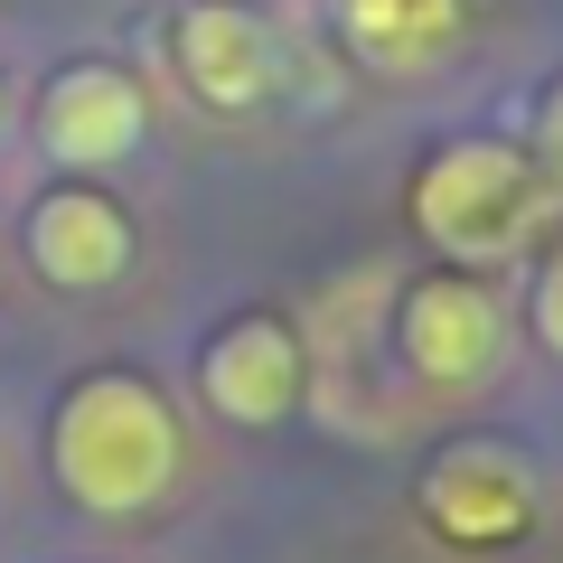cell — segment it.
<instances>
[{"instance_id": "cell-1", "label": "cell", "mask_w": 563, "mask_h": 563, "mask_svg": "<svg viewBox=\"0 0 563 563\" xmlns=\"http://www.w3.org/2000/svg\"><path fill=\"white\" fill-rule=\"evenodd\" d=\"M47 461H57V488L85 517H141L179 479V413L151 376L103 366V376L66 385L57 422H47Z\"/></svg>"}, {"instance_id": "cell-2", "label": "cell", "mask_w": 563, "mask_h": 563, "mask_svg": "<svg viewBox=\"0 0 563 563\" xmlns=\"http://www.w3.org/2000/svg\"><path fill=\"white\" fill-rule=\"evenodd\" d=\"M413 217L461 273H479V263H517L536 244V225L554 217V188H544L536 151H517V141H451L422 161Z\"/></svg>"}, {"instance_id": "cell-3", "label": "cell", "mask_w": 563, "mask_h": 563, "mask_svg": "<svg viewBox=\"0 0 563 563\" xmlns=\"http://www.w3.org/2000/svg\"><path fill=\"white\" fill-rule=\"evenodd\" d=\"M395 339H404V366H413L422 385H479V376H498V357H507V310H498V291H488L479 273L451 263V273H432V282L404 291Z\"/></svg>"}, {"instance_id": "cell-4", "label": "cell", "mask_w": 563, "mask_h": 563, "mask_svg": "<svg viewBox=\"0 0 563 563\" xmlns=\"http://www.w3.org/2000/svg\"><path fill=\"white\" fill-rule=\"evenodd\" d=\"M141 132H151V103L103 57L66 66L38 95V141H47V161H66V169H113L122 151H141Z\"/></svg>"}, {"instance_id": "cell-5", "label": "cell", "mask_w": 563, "mask_h": 563, "mask_svg": "<svg viewBox=\"0 0 563 563\" xmlns=\"http://www.w3.org/2000/svg\"><path fill=\"white\" fill-rule=\"evenodd\" d=\"M198 385H207V404H217L225 422L263 432V422H282L291 404H301L310 357H301V339H291L273 310H254V320H235V329H217V339H207Z\"/></svg>"}, {"instance_id": "cell-6", "label": "cell", "mask_w": 563, "mask_h": 563, "mask_svg": "<svg viewBox=\"0 0 563 563\" xmlns=\"http://www.w3.org/2000/svg\"><path fill=\"white\" fill-rule=\"evenodd\" d=\"M169 47H179V76L198 85V103H217V113L263 103L273 76H282L273 29H263L244 0H188L179 20H169Z\"/></svg>"}, {"instance_id": "cell-7", "label": "cell", "mask_w": 563, "mask_h": 563, "mask_svg": "<svg viewBox=\"0 0 563 563\" xmlns=\"http://www.w3.org/2000/svg\"><path fill=\"white\" fill-rule=\"evenodd\" d=\"M29 263H38L57 291H103V282L132 273V217H122L103 188L66 179L29 207Z\"/></svg>"}, {"instance_id": "cell-8", "label": "cell", "mask_w": 563, "mask_h": 563, "mask_svg": "<svg viewBox=\"0 0 563 563\" xmlns=\"http://www.w3.org/2000/svg\"><path fill=\"white\" fill-rule=\"evenodd\" d=\"M422 507H432V526L461 544H498L526 526V507H536V488H526V470L507 461V451L470 442V451H442V470H432V488H422Z\"/></svg>"}, {"instance_id": "cell-9", "label": "cell", "mask_w": 563, "mask_h": 563, "mask_svg": "<svg viewBox=\"0 0 563 563\" xmlns=\"http://www.w3.org/2000/svg\"><path fill=\"white\" fill-rule=\"evenodd\" d=\"M339 20L376 66H432L461 29V0H339Z\"/></svg>"}, {"instance_id": "cell-10", "label": "cell", "mask_w": 563, "mask_h": 563, "mask_svg": "<svg viewBox=\"0 0 563 563\" xmlns=\"http://www.w3.org/2000/svg\"><path fill=\"white\" fill-rule=\"evenodd\" d=\"M536 169H544V188L563 207V76L544 85V113H536Z\"/></svg>"}, {"instance_id": "cell-11", "label": "cell", "mask_w": 563, "mask_h": 563, "mask_svg": "<svg viewBox=\"0 0 563 563\" xmlns=\"http://www.w3.org/2000/svg\"><path fill=\"white\" fill-rule=\"evenodd\" d=\"M536 339L563 357V244L544 254V273H536Z\"/></svg>"}]
</instances>
